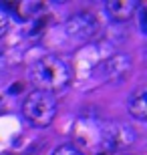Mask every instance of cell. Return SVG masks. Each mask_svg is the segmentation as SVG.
Returning a JSON list of instances; mask_svg holds the SVG:
<instances>
[{
	"label": "cell",
	"instance_id": "6da1fadb",
	"mask_svg": "<svg viewBox=\"0 0 147 155\" xmlns=\"http://www.w3.org/2000/svg\"><path fill=\"white\" fill-rule=\"evenodd\" d=\"M28 79L36 87V91L52 93L65 89L73 79V73L62 58H58L57 54H46L30 64Z\"/></svg>",
	"mask_w": 147,
	"mask_h": 155
},
{
	"label": "cell",
	"instance_id": "7a4b0ae2",
	"mask_svg": "<svg viewBox=\"0 0 147 155\" xmlns=\"http://www.w3.org/2000/svg\"><path fill=\"white\" fill-rule=\"evenodd\" d=\"M22 115L28 123L36 127L51 125L55 115H57V99L52 97V93L34 89L22 101Z\"/></svg>",
	"mask_w": 147,
	"mask_h": 155
},
{
	"label": "cell",
	"instance_id": "3957f363",
	"mask_svg": "<svg viewBox=\"0 0 147 155\" xmlns=\"http://www.w3.org/2000/svg\"><path fill=\"white\" fill-rule=\"evenodd\" d=\"M99 137H101L103 143V153L105 155H119L127 151L131 145L137 141L135 131L131 129L129 125L125 123H107L99 131Z\"/></svg>",
	"mask_w": 147,
	"mask_h": 155
},
{
	"label": "cell",
	"instance_id": "277c9868",
	"mask_svg": "<svg viewBox=\"0 0 147 155\" xmlns=\"http://www.w3.org/2000/svg\"><path fill=\"white\" fill-rule=\"evenodd\" d=\"M99 28H101V24L91 12H77L62 24L65 36L73 42H89L91 38L99 35Z\"/></svg>",
	"mask_w": 147,
	"mask_h": 155
},
{
	"label": "cell",
	"instance_id": "5b68a950",
	"mask_svg": "<svg viewBox=\"0 0 147 155\" xmlns=\"http://www.w3.org/2000/svg\"><path fill=\"white\" fill-rule=\"evenodd\" d=\"M131 67H133V61H131L129 54L117 52V54L109 57L107 61L101 63V75L109 83H121L131 73Z\"/></svg>",
	"mask_w": 147,
	"mask_h": 155
},
{
	"label": "cell",
	"instance_id": "8992f818",
	"mask_svg": "<svg viewBox=\"0 0 147 155\" xmlns=\"http://www.w3.org/2000/svg\"><path fill=\"white\" fill-rule=\"evenodd\" d=\"M105 10L113 20L125 22L137 14L139 10V2L137 0H107L105 2Z\"/></svg>",
	"mask_w": 147,
	"mask_h": 155
},
{
	"label": "cell",
	"instance_id": "52a82bcc",
	"mask_svg": "<svg viewBox=\"0 0 147 155\" xmlns=\"http://www.w3.org/2000/svg\"><path fill=\"white\" fill-rule=\"evenodd\" d=\"M127 107H129L131 117H135V119H139V121L147 119V89L145 87L135 89V93L131 95Z\"/></svg>",
	"mask_w": 147,
	"mask_h": 155
},
{
	"label": "cell",
	"instance_id": "ba28073f",
	"mask_svg": "<svg viewBox=\"0 0 147 155\" xmlns=\"http://www.w3.org/2000/svg\"><path fill=\"white\" fill-rule=\"evenodd\" d=\"M10 24H12V16L4 10V6L0 4V38H2V36H4L6 32H8Z\"/></svg>",
	"mask_w": 147,
	"mask_h": 155
},
{
	"label": "cell",
	"instance_id": "9c48e42d",
	"mask_svg": "<svg viewBox=\"0 0 147 155\" xmlns=\"http://www.w3.org/2000/svg\"><path fill=\"white\" fill-rule=\"evenodd\" d=\"M52 155H85L83 151H79L73 145H58L57 149L52 151Z\"/></svg>",
	"mask_w": 147,
	"mask_h": 155
},
{
	"label": "cell",
	"instance_id": "30bf717a",
	"mask_svg": "<svg viewBox=\"0 0 147 155\" xmlns=\"http://www.w3.org/2000/svg\"><path fill=\"white\" fill-rule=\"evenodd\" d=\"M139 28H141L143 35L147 32V8L141 4H139Z\"/></svg>",
	"mask_w": 147,
	"mask_h": 155
},
{
	"label": "cell",
	"instance_id": "8fae6325",
	"mask_svg": "<svg viewBox=\"0 0 147 155\" xmlns=\"http://www.w3.org/2000/svg\"><path fill=\"white\" fill-rule=\"evenodd\" d=\"M6 97H8V93L0 89V111L4 109V105H6Z\"/></svg>",
	"mask_w": 147,
	"mask_h": 155
},
{
	"label": "cell",
	"instance_id": "7c38bea8",
	"mask_svg": "<svg viewBox=\"0 0 147 155\" xmlns=\"http://www.w3.org/2000/svg\"><path fill=\"white\" fill-rule=\"evenodd\" d=\"M2 71H4V63H2V58H0V75H2Z\"/></svg>",
	"mask_w": 147,
	"mask_h": 155
}]
</instances>
